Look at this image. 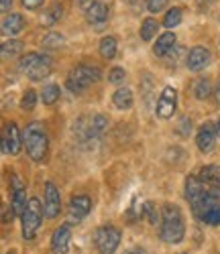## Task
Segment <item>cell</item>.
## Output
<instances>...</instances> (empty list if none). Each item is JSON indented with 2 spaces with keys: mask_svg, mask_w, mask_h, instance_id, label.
<instances>
[{
  "mask_svg": "<svg viewBox=\"0 0 220 254\" xmlns=\"http://www.w3.org/2000/svg\"><path fill=\"white\" fill-rule=\"evenodd\" d=\"M186 234V226L180 207H175L171 203L163 205L161 211V230H159V238L167 244H180Z\"/></svg>",
  "mask_w": 220,
  "mask_h": 254,
  "instance_id": "6da1fadb",
  "label": "cell"
},
{
  "mask_svg": "<svg viewBox=\"0 0 220 254\" xmlns=\"http://www.w3.org/2000/svg\"><path fill=\"white\" fill-rule=\"evenodd\" d=\"M23 142L25 149L29 153V157L33 161H43L47 155V146H49V138H47V130L41 122H31L27 124V128L23 130Z\"/></svg>",
  "mask_w": 220,
  "mask_h": 254,
  "instance_id": "7a4b0ae2",
  "label": "cell"
},
{
  "mask_svg": "<svg viewBox=\"0 0 220 254\" xmlns=\"http://www.w3.org/2000/svg\"><path fill=\"white\" fill-rule=\"evenodd\" d=\"M18 67L29 79L41 81L51 73V59L47 55H41V53H27V55L20 57Z\"/></svg>",
  "mask_w": 220,
  "mask_h": 254,
  "instance_id": "3957f363",
  "label": "cell"
},
{
  "mask_svg": "<svg viewBox=\"0 0 220 254\" xmlns=\"http://www.w3.org/2000/svg\"><path fill=\"white\" fill-rule=\"evenodd\" d=\"M102 71L96 65H78L70 71L68 75V88L74 94H82L84 90H88L92 83L100 81Z\"/></svg>",
  "mask_w": 220,
  "mask_h": 254,
  "instance_id": "277c9868",
  "label": "cell"
},
{
  "mask_svg": "<svg viewBox=\"0 0 220 254\" xmlns=\"http://www.w3.org/2000/svg\"><path fill=\"white\" fill-rule=\"evenodd\" d=\"M43 207L41 201L37 197H31L25 211H23V216H20V220H23V236L27 240H33L35 234H37V230L41 228V222H43Z\"/></svg>",
  "mask_w": 220,
  "mask_h": 254,
  "instance_id": "5b68a950",
  "label": "cell"
},
{
  "mask_svg": "<svg viewBox=\"0 0 220 254\" xmlns=\"http://www.w3.org/2000/svg\"><path fill=\"white\" fill-rule=\"evenodd\" d=\"M78 134L86 140V142H94V140H98L102 134H104V130L108 128V120H106V116L104 114H92L90 118H82L78 124Z\"/></svg>",
  "mask_w": 220,
  "mask_h": 254,
  "instance_id": "8992f818",
  "label": "cell"
},
{
  "mask_svg": "<svg viewBox=\"0 0 220 254\" xmlns=\"http://www.w3.org/2000/svg\"><path fill=\"white\" fill-rule=\"evenodd\" d=\"M120 230L114 228V226H102L96 230V234H94V244L98 248L100 254H114L118 244H120Z\"/></svg>",
  "mask_w": 220,
  "mask_h": 254,
  "instance_id": "52a82bcc",
  "label": "cell"
},
{
  "mask_svg": "<svg viewBox=\"0 0 220 254\" xmlns=\"http://www.w3.org/2000/svg\"><path fill=\"white\" fill-rule=\"evenodd\" d=\"M220 203V191L218 189H214V187H204V191L198 195V197H194L192 201H190V205H192V209H194V216L198 218V220H202L208 211L214 207V205H218Z\"/></svg>",
  "mask_w": 220,
  "mask_h": 254,
  "instance_id": "ba28073f",
  "label": "cell"
},
{
  "mask_svg": "<svg viewBox=\"0 0 220 254\" xmlns=\"http://www.w3.org/2000/svg\"><path fill=\"white\" fill-rule=\"evenodd\" d=\"M20 146H25L23 142V134L16 128L14 122H6L4 124V132H2V153L6 155H18Z\"/></svg>",
  "mask_w": 220,
  "mask_h": 254,
  "instance_id": "9c48e42d",
  "label": "cell"
},
{
  "mask_svg": "<svg viewBox=\"0 0 220 254\" xmlns=\"http://www.w3.org/2000/svg\"><path fill=\"white\" fill-rule=\"evenodd\" d=\"M175 108H178V92H175L171 86H165L161 90V96L157 100V106H155V112L159 118L167 120L175 114Z\"/></svg>",
  "mask_w": 220,
  "mask_h": 254,
  "instance_id": "30bf717a",
  "label": "cell"
},
{
  "mask_svg": "<svg viewBox=\"0 0 220 254\" xmlns=\"http://www.w3.org/2000/svg\"><path fill=\"white\" fill-rule=\"evenodd\" d=\"M10 199H12V203H10L12 211L16 216H23V211H25L29 201H27L25 183H23V179H20L18 175H12V179H10Z\"/></svg>",
  "mask_w": 220,
  "mask_h": 254,
  "instance_id": "8fae6325",
  "label": "cell"
},
{
  "mask_svg": "<svg viewBox=\"0 0 220 254\" xmlns=\"http://www.w3.org/2000/svg\"><path fill=\"white\" fill-rule=\"evenodd\" d=\"M43 207H45V218L53 220L59 216L61 211V195H59V189L47 181L45 183V201H43Z\"/></svg>",
  "mask_w": 220,
  "mask_h": 254,
  "instance_id": "7c38bea8",
  "label": "cell"
},
{
  "mask_svg": "<svg viewBox=\"0 0 220 254\" xmlns=\"http://www.w3.org/2000/svg\"><path fill=\"white\" fill-rule=\"evenodd\" d=\"M70 240H72V226L70 224H61L59 228H55V232L51 234V252L53 254H68Z\"/></svg>",
  "mask_w": 220,
  "mask_h": 254,
  "instance_id": "4fadbf2b",
  "label": "cell"
},
{
  "mask_svg": "<svg viewBox=\"0 0 220 254\" xmlns=\"http://www.w3.org/2000/svg\"><path fill=\"white\" fill-rule=\"evenodd\" d=\"M90 209H92V199L88 197V195H74L70 199V220L72 222H82L88 214H90Z\"/></svg>",
  "mask_w": 220,
  "mask_h": 254,
  "instance_id": "5bb4252c",
  "label": "cell"
},
{
  "mask_svg": "<svg viewBox=\"0 0 220 254\" xmlns=\"http://www.w3.org/2000/svg\"><path fill=\"white\" fill-rule=\"evenodd\" d=\"M208 63H210V51L202 45L190 49V53L186 57V65L190 71H202L204 67H208Z\"/></svg>",
  "mask_w": 220,
  "mask_h": 254,
  "instance_id": "9a60e30c",
  "label": "cell"
},
{
  "mask_svg": "<svg viewBox=\"0 0 220 254\" xmlns=\"http://www.w3.org/2000/svg\"><path fill=\"white\" fill-rule=\"evenodd\" d=\"M216 136H218V132H216V128H214V124H212V122H204V124L200 126V130H198V134H196L198 149H200L202 153H210L212 146H214Z\"/></svg>",
  "mask_w": 220,
  "mask_h": 254,
  "instance_id": "2e32d148",
  "label": "cell"
},
{
  "mask_svg": "<svg viewBox=\"0 0 220 254\" xmlns=\"http://www.w3.org/2000/svg\"><path fill=\"white\" fill-rule=\"evenodd\" d=\"M23 29H25V18L20 16V14L12 12V14L4 16V20H2V33L6 37H14V35H18Z\"/></svg>",
  "mask_w": 220,
  "mask_h": 254,
  "instance_id": "e0dca14e",
  "label": "cell"
},
{
  "mask_svg": "<svg viewBox=\"0 0 220 254\" xmlns=\"http://www.w3.org/2000/svg\"><path fill=\"white\" fill-rule=\"evenodd\" d=\"M200 181L208 187H214V189H220V167L218 165H206L200 169Z\"/></svg>",
  "mask_w": 220,
  "mask_h": 254,
  "instance_id": "ac0fdd59",
  "label": "cell"
},
{
  "mask_svg": "<svg viewBox=\"0 0 220 254\" xmlns=\"http://www.w3.org/2000/svg\"><path fill=\"white\" fill-rule=\"evenodd\" d=\"M173 47H175V33H163L157 39L155 47H153V53H155L157 57H165Z\"/></svg>",
  "mask_w": 220,
  "mask_h": 254,
  "instance_id": "d6986e66",
  "label": "cell"
},
{
  "mask_svg": "<svg viewBox=\"0 0 220 254\" xmlns=\"http://www.w3.org/2000/svg\"><path fill=\"white\" fill-rule=\"evenodd\" d=\"M112 102H114L116 108H120V110H128L130 106H133V92H130L128 88H120V90L114 92Z\"/></svg>",
  "mask_w": 220,
  "mask_h": 254,
  "instance_id": "ffe728a7",
  "label": "cell"
},
{
  "mask_svg": "<svg viewBox=\"0 0 220 254\" xmlns=\"http://www.w3.org/2000/svg\"><path fill=\"white\" fill-rule=\"evenodd\" d=\"M204 187H206V185L200 181V177H192V175H190V177L186 179V199L192 201L194 197H198V195L204 191Z\"/></svg>",
  "mask_w": 220,
  "mask_h": 254,
  "instance_id": "44dd1931",
  "label": "cell"
},
{
  "mask_svg": "<svg viewBox=\"0 0 220 254\" xmlns=\"http://www.w3.org/2000/svg\"><path fill=\"white\" fill-rule=\"evenodd\" d=\"M86 16H88V20H90L92 25H100V23H104V20L108 18V8H106V4L96 2L90 10L86 12Z\"/></svg>",
  "mask_w": 220,
  "mask_h": 254,
  "instance_id": "7402d4cb",
  "label": "cell"
},
{
  "mask_svg": "<svg viewBox=\"0 0 220 254\" xmlns=\"http://www.w3.org/2000/svg\"><path fill=\"white\" fill-rule=\"evenodd\" d=\"M116 39L114 37H104L102 41H100V55L104 57V59H114V55H116Z\"/></svg>",
  "mask_w": 220,
  "mask_h": 254,
  "instance_id": "603a6c76",
  "label": "cell"
},
{
  "mask_svg": "<svg viewBox=\"0 0 220 254\" xmlns=\"http://www.w3.org/2000/svg\"><path fill=\"white\" fill-rule=\"evenodd\" d=\"M59 96H61V90H59V86H55V83H47V86L43 88V92H41V100H43V104H47V106L55 104L59 100Z\"/></svg>",
  "mask_w": 220,
  "mask_h": 254,
  "instance_id": "cb8c5ba5",
  "label": "cell"
},
{
  "mask_svg": "<svg viewBox=\"0 0 220 254\" xmlns=\"http://www.w3.org/2000/svg\"><path fill=\"white\" fill-rule=\"evenodd\" d=\"M61 12H63V8H61L59 4H53L49 10H45V12H43V16H41V25H45V27H51V25H55L57 20L61 18Z\"/></svg>",
  "mask_w": 220,
  "mask_h": 254,
  "instance_id": "d4e9b609",
  "label": "cell"
},
{
  "mask_svg": "<svg viewBox=\"0 0 220 254\" xmlns=\"http://www.w3.org/2000/svg\"><path fill=\"white\" fill-rule=\"evenodd\" d=\"M159 31V23L155 18H145V23H143V27H141V39L143 41H151L153 37H155V33Z\"/></svg>",
  "mask_w": 220,
  "mask_h": 254,
  "instance_id": "484cf974",
  "label": "cell"
},
{
  "mask_svg": "<svg viewBox=\"0 0 220 254\" xmlns=\"http://www.w3.org/2000/svg\"><path fill=\"white\" fill-rule=\"evenodd\" d=\"M182 8L180 6H173V8H169L167 10V14H165V18H163V27H167V29H173V27H178L180 23H182Z\"/></svg>",
  "mask_w": 220,
  "mask_h": 254,
  "instance_id": "4316f807",
  "label": "cell"
},
{
  "mask_svg": "<svg viewBox=\"0 0 220 254\" xmlns=\"http://www.w3.org/2000/svg\"><path fill=\"white\" fill-rule=\"evenodd\" d=\"M210 92H212V86H210V81L208 79H198L196 81V86H194V96L198 98V100H206L208 96H210Z\"/></svg>",
  "mask_w": 220,
  "mask_h": 254,
  "instance_id": "83f0119b",
  "label": "cell"
},
{
  "mask_svg": "<svg viewBox=\"0 0 220 254\" xmlns=\"http://www.w3.org/2000/svg\"><path fill=\"white\" fill-rule=\"evenodd\" d=\"M37 104V92L35 90H27L23 94V100H20V108L23 110H33Z\"/></svg>",
  "mask_w": 220,
  "mask_h": 254,
  "instance_id": "f1b7e54d",
  "label": "cell"
},
{
  "mask_svg": "<svg viewBox=\"0 0 220 254\" xmlns=\"http://www.w3.org/2000/svg\"><path fill=\"white\" fill-rule=\"evenodd\" d=\"M63 43V37L59 33H47V37L43 39V47L45 49H57Z\"/></svg>",
  "mask_w": 220,
  "mask_h": 254,
  "instance_id": "f546056e",
  "label": "cell"
},
{
  "mask_svg": "<svg viewBox=\"0 0 220 254\" xmlns=\"http://www.w3.org/2000/svg\"><path fill=\"white\" fill-rule=\"evenodd\" d=\"M25 45L20 43V41H6V43L2 45V55L8 57V55H16L20 53V49H23Z\"/></svg>",
  "mask_w": 220,
  "mask_h": 254,
  "instance_id": "4dcf8cb0",
  "label": "cell"
},
{
  "mask_svg": "<svg viewBox=\"0 0 220 254\" xmlns=\"http://www.w3.org/2000/svg\"><path fill=\"white\" fill-rule=\"evenodd\" d=\"M143 216L149 220V224H151V226H155V224H157V211H155V203H153V201H147V203L143 205Z\"/></svg>",
  "mask_w": 220,
  "mask_h": 254,
  "instance_id": "1f68e13d",
  "label": "cell"
},
{
  "mask_svg": "<svg viewBox=\"0 0 220 254\" xmlns=\"http://www.w3.org/2000/svg\"><path fill=\"white\" fill-rule=\"evenodd\" d=\"M202 222H204V224H210V226H218V224H220V203L214 205V207L208 211V214L202 218Z\"/></svg>",
  "mask_w": 220,
  "mask_h": 254,
  "instance_id": "d6a6232c",
  "label": "cell"
},
{
  "mask_svg": "<svg viewBox=\"0 0 220 254\" xmlns=\"http://www.w3.org/2000/svg\"><path fill=\"white\" fill-rule=\"evenodd\" d=\"M124 77H126V73H124V69H120V67L110 69V73H108V81H110V83H116V86L124 81Z\"/></svg>",
  "mask_w": 220,
  "mask_h": 254,
  "instance_id": "836d02e7",
  "label": "cell"
},
{
  "mask_svg": "<svg viewBox=\"0 0 220 254\" xmlns=\"http://www.w3.org/2000/svg\"><path fill=\"white\" fill-rule=\"evenodd\" d=\"M165 4H167V0H147V8H149V12H153V14L161 12V10L165 8Z\"/></svg>",
  "mask_w": 220,
  "mask_h": 254,
  "instance_id": "e575fe53",
  "label": "cell"
},
{
  "mask_svg": "<svg viewBox=\"0 0 220 254\" xmlns=\"http://www.w3.org/2000/svg\"><path fill=\"white\" fill-rule=\"evenodd\" d=\"M190 128H192V120L188 116H184L180 120V124H178V130H180L182 136H190Z\"/></svg>",
  "mask_w": 220,
  "mask_h": 254,
  "instance_id": "d590c367",
  "label": "cell"
},
{
  "mask_svg": "<svg viewBox=\"0 0 220 254\" xmlns=\"http://www.w3.org/2000/svg\"><path fill=\"white\" fill-rule=\"evenodd\" d=\"M20 2H23V6H25V8L33 10V8H37L39 4H43V0H20Z\"/></svg>",
  "mask_w": 220,
  "mask_h": 254,
  "instance_id": "8d00e7d4",
  "label": "cell"
},
{
  "mask_svg": "<svg viewBox=\"0 0 220 254\" xmlns=\"http://www.w3.org/2000/svg\"><path fill=\"white\" fill-rule=\"evenodd\" d=\"M94 4H96V2H94V0H78V6H80L82 10H86V12H88V10H90V8L94 6Z\"/></svg>",
  "mask_w": 220,
  "mask_h": 254,
  "instance_id": "74e56055",
  "label": "cell"
},
{
  "mask_svg": "<svg viewBox=\"0 0 220 254\" xmlns=\"http://www.w3.org/2000/svg\"><path fill=\"white\" fill-rule=\"evenodd\" d=\"M10 209H12V207H10ZM10 209H8V205L2 207V211H4V214H2V222H4V224H8V222L12 220V211H10Z\"/></svg>",
  "mask_w": 220,
  "mask_h": 254,
  "instance_id": "f35d334b",
  "label": "cell"
},
{
  "mask_svg": "<svg viewBox=\"0 0 220 254\" xmlns=\"http://www.w3.org/2000/svg\"><path fill=\"white\" fill-rule=\"evenodd\" d=\"M12 6V0H2V4H0V8H2V12H8V8Z\"/></svg>",
  "mask_w": 220,
  "mask_h": 254,
  "instance_id": "ab89813d",
  "label": "cell"
},
{
  "mask_svg": "<svg viewBox=\"0 0 220 254\" xmlns=\"http://www.w3.org/2000/svg\"><path fill=\"white\" fill-rule=\"evenodd\" d=\"M122 254H145L141 248H128V250H124Z\"/></svg>",
  "mask_w": 220,
  "mask_h": 254,
  "instance_id": "60d3db41",
  "label": "cell"
},
{
  "mask_svg": "<svg viewBox=\"0 0 220 254\" xmlns=\"http://www.w3.org/2000/svg\"><path fill=\"white\" fill-rule=\"evenodd\" d=\"M214 96H216V104L220 106V83H218V88H216V92H214Z\"/></svg>",
  "mask_w": 220,
  "mask_h": 254,
  "instance_id": "b9f144b4",
  "label": "cell"
},
{
  "mask_svg": "<svg viewBox=\"0 0 220 254\" xmlns=\"http://www.w3.org/2000/svg\"><path fill=\"white\" fill-rule=\"evenodd\" d=\"M216 132H218V138H220V120H218V124H216Z\"/></svg>",
  "mask_w": 220,
  "mask_h": 254,
  "instance_id": "7bdbcfd3",
  "label": "cell"
},
{
  "mask_svg": "<svg viewBox=\"0 0 220 254\" xmlns=\"http://www.w3.org/2000/svg\"><path fill=\"white\" fill-rule=\"evenodd\" d=\"M126 2H135V0H126Z\"/></svg>",
  "mask_w": 220,
  "mask_h": 254,
  "instance_id": "ee69618b",
  "label": "cell"
},
{
  "mask_svg": "<svg viewBox=\"0 0 220 254\" xmlns=\"http://www.w3.org/2000/svg\"><path fill=\"white\" fill-rule=\"evenodd\" d=\"M8 254H14V252H8Z\"/></svg>",
  "mask_w": 220,
  "mask_h": 254,
  "instance_id": "f6af8a7d",
  "label": "cell"
}]
</instances>
